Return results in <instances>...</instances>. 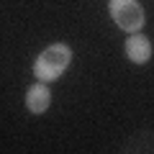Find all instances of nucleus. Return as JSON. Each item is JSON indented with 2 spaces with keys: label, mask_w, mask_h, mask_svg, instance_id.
Segmentation results:
<instances>
[{
  "label": "nucleus",
  "mask_w": 154,
  "mask_h": 154,
  "mask_svg": "<svg viewBox=\"0 0 154 154\" xmlns=\"http://www.w3.org/2000/svg\"><path fill=\"white\" fill-rule=\"evenodd\" d=\"M72 46L64 41H54L46 49H41L33 59V75L41 82H54L67 72V67L72 64Z\"/></svg>",
  "instance_id": "nucleus-1"
},
{
  "label": "nucleus",
  "mask_w": 154,
  "mask_h": 154,
  "mask_svg": "<svg viewBox=\"0 0 154 154\" xmlns=\"http://www.w3.org/2000/svg\"><path fill=\"white\" fill-rule=\"evenodd\" d=\"M108 13L113 23L126 33H136L146 23V13L139 0H108Z\"/></svg>",
  "instance_id": "nucleus-2"
},
{
  "label": "nucleus",
  "mask_w": 154,
  "mask_h": 154,
  "mask_svg": "<svg viewBox=\"0 0 154 154\" xmlns=\"http://www.w3.org/2000/svg\"><path fill=\"white\" fill-rule=\"evenodd\" d=\"M123 51H126L128 62H134V64H146L152 59V54H154V46H152V38L149 36H144L141 31H136V33H128V38L123 41Z\"/></svg>",
  "instance_id": "nucleus-3"
},
{
  "label": "nucleus",
  "mask_w": 154,
  "mask_h": 154,
  "mask_svg": "<svg viewBox=\"0 0 154 154\" xmlns=\"http://www.w3.org/2000/svg\"><path fill=\"white\" fill-rule=\"evenodd\" d=\"M51 105V90H49V82H36L26 90V110L31 116H44Z\"/></svg>",
  "instance_id": "nucleus-4"
}]
</instances>
